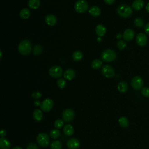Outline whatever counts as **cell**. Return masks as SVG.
<instances>
[{"mask_svg":"<svg viewBox=\"0 0 149 149\" xmlns=\"http://www.w3.org/2000/svg\"><path fill=\"white\" fill-rule=\"evenodd\" d=\"M32 49L31 43L30 40L25 39L22 40L18 45V51L23 55H27L30 54Z\"/></svg>","mask_w":149,"mask_h":149,"instance_id":"obj_1","label":"cell"},{"mask_svg":"<svg viewBox=\"0 0 149 149\" xmlns=\"http://www.w3.org/2000/svg\"><path fill=\"white\" fill-rule=\"evenodd\" d=\"M117 13L121 17L127 18L130 16V15H132V9L129 5L122 4L118 7Z\"/></svg>","mask_w":149,"mask_h":149,"instance_id":"obj_2","label":"cell"},{"mask_svg":"<svg viewBox=\"0 0 149 149\" xmlns=\"http://www.w3.org/2000/svg\"><path fill=\"white\" fill-rule=\"evenodd\" d=\"M101 58L105 62H112L116 58V53L113 50L107 49L101 53Z\"/></svg>","mask_w":149,"mask_h":149,"instance_id":"obj_3","label":"cell"},{"mask_svg":"<svg viewBox=\"0 0 149 149\" xmlns=\"http://www.w3.org/2000/svg\"><path fill=\"white\" fill-rule=\"evenodd\" d=\"M38 144L41 147H45L49 144V137L47 133H40L36 137Z\"/></svg>","mask_w":149,"mask_h":149,"instance_id":"obj_4","label":"cell"},{"mask_svg":"<svg viewBox=\"0 0 149 149\" xmlns=\"http://www.w3.org/2000/svg\"><path fill=\"white\" fill-rule=\"evenodd\" d=\"M88 9V3L85 0H78L74 4V9L78 13H83Z\"/></svg>","mask_w":149,"mask_h":149,"instance_id":"obj_5","label":"cell"},{"mask_svg":"<svg viewBox=\"0 0 149 149\" xmlns=\"http://www.w3.org/2000/svg\"><path fill=\"white\" fill-rule=\"evenodd\" d=\"M75 116L74 112L73 109L68 108L65 109L62 114V119L64 122H69L73 120Z\"/></svg>","mask_w":149,"mask_h":149,"instance_id":"obj_6","label":"cell"},{"mask_svg":"<svg viewBox=\"0 0 149 149\" xmlns=\"http://www.w3.org/2000/svg\"><path fill=\"white\" fill-rule=\"evenodd\" d=\"M49 74L54 78H59L63 74V70L61 66L55 65L50 68L49 70Z\"/></svg>","mask_w":149,"mask_h":149,"instance_id":"obj_7","label":"cell"},{"mask_svg":"<svg viewBox=\"0 0 149 149\" xmlns=\"http://www.w3.org/2000/svg\"><path fill=\"white\" fill-rule=\"evenodd\" d=\"M131 86L134 90H139L143 88V80L139 76H134L131 80Z\"/></svg>","mask_w":149,"mask_h":149,"instance_id":"obj_8","label":"cell"},{"mask_svg":"<svg viewBox=\"0 0 149 149\" xmlns=\"http://www.w3.org/2000/svg\"><path fill=\"white\" fill-rule=\"evenodd\" d=\"M54 102L51 98L45 99L40 105V109L44 112H49L52 108Z\"/></svg>","mask_w":149,"mask_h":149,"instance_id":"obj_9","label":"cell"},{"mask_svg":"<svg viewBox=\"0 0 149 149\" xmlns=\"http://www.w3.org/2000/svg\"><path fill=\"white\" fill-rule=\"evenodd\" d=\"M101 72L102 74L107 78H111L115 75V70L113 68L109 65H106L102 66Z\"/></svg>","mask_w":149,"mask_h":149,"instance_id":"obj_10","label":"cell"},{"mask_svg":"<svg viewBox=\"0 0 149 149\" xmlns=\"http://www.w3.org/2000/svg\"><path fill=\"white\" fill-rule=\"evenodd\" d=\"M136 41L139 46L144 47L146 45L147 42V36L143 33H140L137 35Z\"/></svg>","mask_w":149,"mask_h":149,"instance_id":"obj_11","label":"cell"},{"mask_svg":"<svg viewBox=\"0 0 149 149\" xmlns=\"http://www.w3.org/2000/svg\"><path fill=\"white\" fill-rule=\"evenodd\" d=\"M66 146L69 149H77L80 146V141L76 138H71L68 140Z\"/></svg>","mask_w":149,"mask_h":149,"instance_id":"obj_12","label":"cell"},{"mask_svg":"<svg viewBox=\"0 0 149 149\" xmlns=\"http://www.w3.org/2000/svg\"><path fill=\"white\" fill-rule=\"evenodd\" d=\"M134 37V31L131 29H127L125 30L123 33L122 37L123 40L129 41L133 40Z\"/></svg>","mask_w":149,"mask_h":149,"instance_id":"obj_13","label":"cell"},{"mask_svg":"<svg viewBox=\"0 0 149 149\" xmlns=\"http://www.w3.org/2000/svg\"><path fill=\"white\" fill-rule=\"evenodd\" d=\"M45 22L48 26H53L56 24L57 22V19L55 15L52 14H49L45 16Z\"/></svg>","mask_w":149,"mask_h":149,"instance_id":"obj_14","label":"cell"},{"mask_svg":"<svg viewBox=\"0 0 149 149\" xmlns=\"http://www.w3.org/2000/svg\"><path fill=\"white\" fill-rule=\"evenodd\" d=\"M95 33L98 36V37H102L105 35V34L106 33V31L107 29L105 28V27L102 25V24H98L95 29Z\"/></svg>","mask_w":149,"mask_h":149,"instance_id":"obj_15","label":"cell"},{"mask_svg":"<svg viewBox=\"0 0 149 149\" xmlns=\"http://www.w3.org/2000/svg\"><path fill=\"white\" fill-rule=\"evenodd\" d=\"M144 6V2L143 0H135L132 4V8L136 10H140Z\"/></svg>","mask_w":149,"mask_h":149,"instance_id":"obj_16","label":"cell"},{"mask_svg":"<svg viewBox=\"0 0 149 149\" xmlns=\"http://www.w3.org/2000/svg\"><path fill=\"white\" fill-rule=\"evenodd\" d=\"M75 71L72 69H68L63 73V76L65 79L68 80H71L75 77Z\"/></svg>","mask_w":149,"mask_h":149,"instance_id":"obj_17","label":"cell"},{"mask_svg":"<svg viewBox=\"0 0 149 149\" xmlns=\"http://www.w3.org/2000/svg\"><path fill=\"white\" fill-rule=\"evenodd\" d=\"M33 117L36 122H40L43 118V114L41 110L39 109H35L33 113Z\"/></svg>","mask_w":149,"mask_h":149,"instance_id":"obj_18","label":"cell"},{"mask_svg":"<svg viewBox=\"0 0 149 149\" xmlns=\"http://www.w3.org/2000/svg\"><path fill=\"white\" fill-rule=\"evenodd\" d=\"M63 133L67 136H70L74 133V128L70 124H67L63 127Z\"/></svg>","mask_w":149,"mask_h":149,"instance_id":"obj_19","label":"cell"},{"mask_svg":"<svg viewBox=\"0 0 149 149\" xmlns=\"http://www.w3.org/2000/svg\"><path fill=\"white\" fill-rule=\"evenodd\" d=\"M0 147L1 149H9L10 147V141L5 137H1Z\"/></svg>","mask_w":149,"mask_h":149,"instance_id":"obj_20","label":"cell"},{"mask_svg":"<svg viewBox=\"0 0 149 149\" xmlns=\"http://www.w3.org/2000/svg\"><path fill=\"white\" fill-rule=\"evenodd\" d=\"M89 13L94 16V17H97L100 15L101 13V10L97 6H92L88 10Z\"/></svg>","mask_w":149,"mask_h":149,"instance_id":"obj_21","label":"cell"},{"mask_svg":"<svg viewBox=\"0 0 149 149\" xmlns=\"http://www.w3.org/2000/svg\"><path fill=\"white\" fill-rule=\"evenodd\" d=\"M28 6L32 9H36L39 8L40 5V0H29L27 2Z\"/></svg>","mask_w":149,"mask_h":149,"instance_id":"obj_22","label":"cell"},{"mask_svg":"<svg viewBox=\"0 0 149 149\" xmlns=\"http://www.w3.org/2000/svg\"><path fill=\"white\" fill-rule=\"evenodd\" d=\"M30 15V11L27 8H23L20 11L19 16L22 19H26L29 17Z\"/></svg>","mask_w":149,"mask_h":149,"instance_id":"obj_23","label":"cell"},{"mask_svg":"<svg viewBox=\"0 0 149 149\" xmlns=\"http://www.w3.org/2000/svg\"><path fill=\"white\" fill-rule=\"evenodd\" d=\"M128 86L125 81H120L118 84V90L120 93H125L127 90Z\"/></svg>","mask_w":149,"mask_h":149,"instance_id":"obj_24","label":"cell"},{"mask_svg":"<svg viewBox=\"0 0 149 149\" xmlns=\"http://www.w3.org/2000/svg\"><path fill=\"white\" fill-rule=\"evenodd\" d=\"M118 123L119 125L122 127H127L129 125V120L125 116H121L120 118H119V119H118Z\"/></svg>","mask_w":149,"mask_h":149,"instance_id":"obj_25","label":"cell"},{"mask_svg":"<svg viewBox=\"0 0 149 149\" xmlns=\"http://www.w3.org/2000/svg\"><path fill=\"white\" fill-rule=\"evenodd\" d=\"M83 53L80 51H76L72 54V58L74 61H79L83 58Z\"/></svg>","mask_w":149,"mask_h":149,"instance_id":"obj_26","label":"cell"},{"mask_svg":"<svg viewBox=\"0 0 149 149\" xmlns=\"http://www.w3.org/2000/svg\"><path fill=\"white\" fill-rule=\"evenodd\" d=\"M102 65V62L99 59H94L91 63V67L94 69H98L101 67Z\"/></svg>","mask_w":149,"mask_h":149,"instance_id":"obj_27","label":"cell"},{"mask_svg":"<svg viewBox=\"0 0 149 149\" xmlns=\"http://www.w3.org/2000/svg\"><path fill=\"white\" fill-rule=\"evenodd\" d=\"M50 148L51 149H61L62 143L59 140H55L51 143Z\"/></svg>","mask_w":149,"mask_h":149,"instance_id":"obj_28","label":"cell"},{"mask_svg":"<svg viewBox=\"0 0 149 149\" xmlns=\"http://www.w3.org/2000/svg\"><path fill=\"white\" fill-rule=\"evenodd\" d=\"M61 135V132L60 131L57 129H52L49 133V136L52 139H58Z\"/></svg>","mask_w":149,"mask_h":149,"instance_id":"obj_29","label":"cell"},{"mask_svg":"<svg viewBox=\"0 0 149 149\" xmlns=\"http://www.w3.org/2000/svg\"><path fill=\"white\" fill-rule=\"evenodd\" d=\"M57 86L59 88H64L66 85V82L65 81V80L63 78H59L56 82Z\"/></svg>","mask_w":149,"mask_h":149,"instance_id":"obj_30","label":"cell"},{"mask_svg":"<svg viewBox=\"0 0 149 149\" xmlns=\"http://www.w3.org/2000/svg\"><path fill=\"white\" fill-rule=\"evenodd\" d=\"M42 52V48L39 45H36L33 48V54L34 55H40Z\"/></svg>","mask_w":149,"mask_h":149,"instance_id":"obj_31","label":"cell"},{"mask_svg":"<svg viewBox=\"0 0 149 149\" xmlns=\"http://www.w3.org/2000/svg\"><path fill=\"white\" fill-rule=\"evenodd\" d=\"M64 125V121L62 119H57L54 122V126L56 129H61Z\"/></svg>","mask_w":149,"mask_h":149,"instance_id":"obj_32","label":"cell"},{"mask_svg":"<svg viewBox=\"0 0 149 149\" xmlns=\"http://www.w3.org/2000/svg\"><path fill=\"white\" fill-rule=\"evenodd\" d=\"M134 23L136 26H137V27H142L144 25V21L140 17L136 18L134 20Z\"/></svg>","mask_w":149,"mask_h":149,"instance_id":"obj_33","label":"cell"},{"mask_svg":"<svg viewBox=\"0 0 149 149\" xmlns=\"http://www.w3.org/2000/svg\"><path fill=\"white\" fill-rule=\"evenodd\" d=\"M141 93L142 95L147 98H149V87H144L141 88Z\"/></svg>","mask_w":149,"mask_h":149,"instance_id":"obj_34","label":"cell"},{"mask_svg":"<svg viewBox=\"0 0 149 149\" xmlns=\"http://www.w3.org/2000/svg\"><path fill=\"white\" fill-rule=\"evenodd\" d=\"M117 46L119 49H123L126 47V44L123 40H119L117 43Z\"/></svg>","mask_w":149,"mask_h":149,"instance_id":"obj_35","label":"cell"},{"mask_svg":"<svg viewBox=\"0 0 149 149\" xmlns=\"http://www.w3.org/2000/svg\"><path fill=\"white\" fill-rule=\"evenodd\" d=\"M31 97L33 98L38 99V98H40L41 97L42 94H41L40 92H38V91L33 92V93L31 94Z\"/></svg>","mask_w":149,"mask_h":149,"instance_id":"obj_36","label":"cell"},{"mask_svg":"<svg viewBox=\"0 0 149 149\" xmlns=\"http://www.w3.org/2000/svg\"><path fill=\"white\" fill-rule=\"evenodd\" d=\"M26 149H40L38 146L35 144V143H30L26 147Z\"/></svg>","mask_w":149,"mask_h":149,"instance_id":"obj_37","label":"cell"},{"mask_svg":"<svg viewBox=\"0 0 149 149\" xmlns=\"http://www.w3.org/2000/svg\"><path fill=\"white\" fill-rule=\"evenodd\" d=\"M144 31H145V33L149 35V22L148 23H147L146 25L145 26V27H144Z\"/></svg>","mask_w":149,"mask_h":149,"instance_id":"obj_38","label":"cell"},{"mask_svg":"<svg viewBox=\"0 0 149 149\" xmlns=\"http://www.w3.org/2000/svg\"><path fill=\"white\" fill-rule=\"evenodd\" d=\"M0 136L1 137H4L6 134V130L5 129H1V132H0Z\"/></svg>","mask_w":149,"mask_h":149,"instance_id":"obj_39","label":"cell"},{"mask_svg":"<svg viewBox=\"0 0 149 149\" xmlns=\"http://www.w3.org/2000/svg\"><path fill=\"white\" fill-rule=\"evenodd\" d=\"M104 2L107 4H108V5H112V3H114L115 0H104Z\"/></svg>","mask_w":149,"mask_h":149,"instance_id":"obj_40","label":"cell"},{"mask_svg":"<svg viewBox=\"0 0 149 149\" xmlns=\"http://www.w3.org/2000/svg\"><path fill=\"white\" fill-rule=\"evenodd\" d=\"M41 103V102H40V101H38V100H36V101H35L34 102L35 106H40Z\"/></svg>","mask_w":149,"mask_h":149,"instance_id":"obj_41","label":"cell"},{"mask_svg":"<svg viewBox=\"0 0 149 149\" xmlns=\"http://www.w3.org/2000/svg\"><path fill=\"white\" fill-rule=\"evenodd\" d=\"M146 10L148 13H149V2H148V3L146 6Z\"/></svg>","mask_w":149,"mask_h":149,"instance_id":"obj_42","label":"cell"},{"mask_svg":"<svg viewBox=\"0 0 149 149\" xmlns=\"http://www.w3.org/2000/svg\"><path fill=\"white\" fill-rule=\"evenodd\" d=\"M12 149H22V148L20 146H15L12 148Z\"/></svg>","mask_w":149,"mask_h":149,"instance_id":"obj_43","label":"cell"},{"mask_svg":"<svg viewBox=\"0 0 149 149\" xmlns=\"http://www.w3.org/2000/svg\"><path fill=\"white\" fill-rule=\"evenodd\" d=\"M121 37H122V35H121L120 33H118V34L116 35V38H118V39H119Z\"/></svg>","mask_w":149,"mask_h":149,"instance_id":"obj_44","label":"cell"},{"mask_svg":"<svg viewBox=\"0 0 149 149\" xmlns=\"http://www.w3.org/2000/svg\"><path fill=\"white\" fill-rule=\"evenodd\" d=\"M97 41H101V37H98L97 38Z\"/></svg>","mask_w":149,"mask_h":149,"instance_id":"obj_45","label":"cell"},{"mask_svg":"<svg viewBox=\"0 0 149 149\" xmlns=\"http://www.w3.org/2000/svg\"><path fill=\"white\" fill-rule=\"evenodd\" d=\"M0 54H1V59L2 58V51H0Z\"/></svg>","mask_w":149,"mask_h":149,"instance_id":"obj_46","label":"cell"}]
</instances>
